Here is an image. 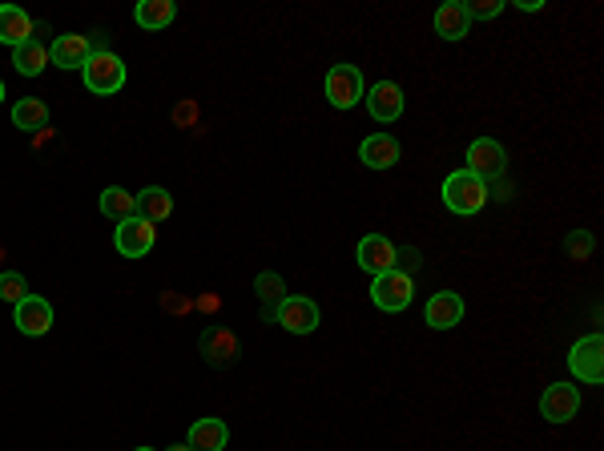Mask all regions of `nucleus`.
I'll return each mask as SVG.
<instances>
[{
  "instance_id": "a211bd4d",
  "label": "nucleus",
  "mask_w": 604,
  "mask_h": 451,
  "mask_svg": "<svg viewBox=\"0 0 604 451\" xmlns=\"http://www.w3.org/2000/svg\"><path fill=\"white\" fill-rule=\"evenodd\" d=\"M468 29H472V21H468V9L460 5V0H447V5L435 9V33L443 41H464Z\"/></svg>"
},
{
  "instance_id": "4be33fe9",
  "label": "nucleus",
  "mask_w": 604,
  "mask_h": 451,
  "mask_svg": "<svg viewBox=\"0 0 604 451\" xmlns=\"http://www.w3.org/2000/svg\"><path fill=\"white\" fill-rule=\"evenodd\" d=\"M97 206H101V214L113 218L117 226L129 222V218H137V194H129V190H121V186H109Z\"/></svg>"
},
{
  "instance_id": "f03ea898",
  "label": "nucleus",
  "mask_w": 604,
  "mask_h": 451,
  "mask_svg": "<svg viewBox=\"0 0 604 451\" xmlns=\"http://www.w3.org/2000/svg\"><path fill=\"white\" fill-rule=\"evenodd\" d=\"M484 202H488V182H480L476 174H468V170H456L447 182H443V206L451 210V214H480L484 210Z\"/></svg>"
},
{
  "instance_id": "393cba45",
  "label": "nucleus",
  "mask_w": 604,
  "mask_h": 451,
  "mask_svg": "<svg viewBox=\"0 0 604 451\" xmlns=\"http://www.w3.org/2000/svg\"><path fill=\"white\" fill-rule=\"evenodd\" d=\"M254 290H258V298H262V303L274 311L278 303H282V298L290 294L286 290V282H282V274H274V270H262L258 278H254Z\"/></svg>"
},
{
  "instance_id": "7c9ffc66",
  "label": "nucleus",
  "mask_w": 604,
  "mask_h": 451,
  "mask_svg": "<svg viewBox=\"0 0 604 451\" xmlns=\"http://www.w3.org/2000/svg\"><path fill=\"white\" fill-rule=\"evenodd\" d=\"M520 9H524V13H540L544 5H540V0H520Z\"/></svg>"
},
{
  "instance_id": "c85d7f7f",
  "label": "nucleus",
  "mask_w": 604,
  "mask_h": 451,
  "mask_svg": "<svg viewBox=\"0 0 604 451\" xmlns=\"http://www.w3.org/2000/svg\"><path fill=\"white\" fill-rule=\"evenodd\" d=\"M395 270L399 274H415L419 270V250L415 246H395Z\"/></svg>"
},
{
  "instance_id": "7ed1b4c3",
  "label": "nucleus",
  "mask_w": 604,
  "mask_h": 451,
  "mask_svg": "<svg viewBox=\"0 0 604 451\" xmlns=\"http://www.w3.org/2000/svg\"><path fill=\"white\" fill-rule=\"evenodd\" d=\"M270 319H274L282 331H290V335H311V331H319V323H323L319 303H315V298H307V294H286L282 303L270 311Z\"/></svg>"
},
{
  "instance_id": "aec40b11",
  "label": "nucleus",
  "mask_w": 604,
  "mask_h": 451,
  "mask_svg": "<svg viewBox=\"0 0 604 451\" xmlns=\"http://www.w3.org/2000/svg\"><path fill=\"white\" fill-rule=\"evenodd\" d=\"M226 443H230V427H226V419H198L194 427H190V447L194 451H226Z\"/></svg>"
},
{
  "instance_id": "5701e85b",
  "label": "nucleus",
  "mask_w": 604,
  "mask_h": 451,
  "mask_svg": "<svg viewBox=\"0 0 604 451\" xmlns=\"http://www.w3.org/2000/svg\"><path fill=\"white\" fill-rule=\"evenodd\" d=\"M13 65H17V73H25V77H41V73L49 69V49L33 37V41H25V45L13 49Z\"/></svg>"
},
{
  "instance_id": "72a5a7b5",
  "label": "nucleus",
  "mask_w": 604,
  "mask_h": 451,
  "mask_svg": "<svg viewBox=\"0 0 604 451\" xmlns=\"http://www.w3.org/2000/svg\"><path fill=\"white\" fill-rule=\"evenodd\" d=\"M137 451H158V447H137Z\"/></svg>"
},
{
  "instance_id": "2f4dec72",
  "label": "nucleus",
  "mask_w": 604,
  "mask_h": 451,
  "mask_svg": "<svg viewBox=\"0 0 604 451\" xmlns=\"http://www.w3.org/2000/svg\"><path fill=\"white\" fill-rule=\"evenodd\" d=\"M166 451H194L190 443H174V447H166Z\"/></svg>"
},
{
  "instance_id": "2eb2a0df",
  "label": "nucleus",
  "mask_w": 604,
  "mask_h": 451,
  "mask_svg": "<svg viewBox=\"0 0 604 451\" xmlns=\"http://www.w3.org/2000/svg\"><path fill=\"white\" fill-rule=\"evenodd\" d=\"M359 266L375 278V274H387V270H395V242H387L383 234H367L363 242H359Z\"/></svg>"
},
{
  "instance_id": "1a4fd4ad",
  "label": "nucleus",
  "mask_w": 604,
  "mask_h": 451,
  "mask_svg": "<svg viewBox=\"0 0 604 451\" xmlns=\"http://www.w3.org/2000/svg\"><path fill=\"white\" fill-rule=\"evenodd\" d=\"M423 319H427L431 331H451V327H460V323H464V298H460L456 290H439V294H431Z\"/></svg>"
},
{
  "instance_id": "f257e3e1",
  "label": "nucleus",
  "mask_w": 604,
  "mask_h": 451,
  "mask_svg": "<svg viewBox=\"0 0 604 451\" xmlns=\"http://www.w3.org/2000/svg\"><path fill=\"white\" fill-rule=\"evenodd\" d=\"M81 77H85V89L97 93V97L121 93L125 89V61L113 49H93V57L85 61Z\"/></svg>"
},
{
  "instance_id": "20e7f679",
  "label": "nucleus",
  "mask_w": 604,
  "mask_h": 451,
  "mask_svg": "<svg viewBox=\"0 0 604 451\" xmlns=\"http://www.w3.org/2000/svg\"><path fill=\"white\" fill-rule=\"evenodd\" d=\"M415 298V278L411 274H399V270H387V274H375L371 278V303L387 315L395 311H407Z\"/></svg>"
},
{
  "instance_id": "423d86ee",
  "label": "nucleus",
  "mask_w": 604,
  "mask_h": 451,
  "mask_svg": "<svg viewBox=\"0 0 604 451\" xmlns=\"http://www.w3.org/2000/svg\"><path fill=\"white\" fill-rule=\"evenodd\" d=\"M367 85H363V73L355 65H331L327 69V101L335 109H355V101H363Z\"/></svg>"
},
{
  "instance_id": "6e6552de",
  "label": "nucleus",
  "mask_w": 604,
  "mask_h": 451,
  "mask_svg": "<svg viewBox=\"0 0 604 451\" xmlns=\"http://www.w3.org/2000/svg\"><path fill=\"white\" fill-rule=\"evenodd\" d=\"M154 242H158V226H149L145 218L121 222L117 234H113V246H117L121 258H145L149 250H154Z\"/></svg>"
},
{
  "instance_id": "9b49d317",
  "label": "nucleus",
  "mask_w": 604,
  "mask_h": 451,
  "mask_svg": "<svg viewBox=\"0 0 604 451\" xmlns=\"http://www.w3.org/2000/svg\"><path fill=\"white\" fill-rule=\"evenodd\" d=\"M576 411H580V391L572 383H552L540 395V415L548 423H568V419H576Z\"/></svg>"
},
{
  "instance_id": "0eeeda50",
  "label": "nucleus",
  "mask_w": 604,
  "mask_h": 451,
  "mask_svg": "<svg viewBox=\"0 0 604 451\" xmlns=\"http://www.w3.org/2000/svg\"><path fill=\"white\" fill-rule=\"evenodd\" d=\"M568 367H572V375L580 383H600L604 379V339L600 335H584L580 343H572Z\"/></svg>"
},
{
  "instance_id": "9d476101",
  "label": "nucleus",
  "mask_w": 604,
  "mask_h": 451,
  "mask_svg": "<svg viewBox=\"0 0 604 451\" xmlns=\"http://www.w3.org/2000/svg\"><path fill=\"white\" fill-rule=\"evenodd\" d=\"M13 323H17V331H21V335L41 339V335H49V327H53V307L45 303L41 294H29L25 303H17V307H13Z\"/></svg>"
},
{
  "instance_id": "473e14b6",
  "label": "nucleus",
  "mask_w": 604,
  "mask_h": 451,
  "mask_svg": "<svg viewBox=\"0 0 604 451\" xmlns=\"http://www.w3.org/2000/svg\"><path fill=\"white\" fill-rule=\"evenodd\" d=\"M0 101H5V81H0Z\"/></svg>"
},
{
  "instance_id": "39448f33",
  "label": "nucleus",
  "mask_w": 604,
  "mask_h": 451,
  "mask_svg": "<svg viewBox=\"0 0 604 451\" xmlns=\"http://www.w3.org/2000/svg\"><path fill=\"white\" fill-rule=\"evenodd\" d=\"M468 174H476L480 182H492V178H504L508 170V154H504V145L492 141V137H480L468 145Z\"/></svg>"
},
{
  "instance_id": "dca6fc26",
  "label": "nucleus",
  "mask_w": 604,
  "mask_h": 451,
  "mask_svg": "<svg viewBox=\"0 0 604 451\" xmlns=\"http://www.w3.org/2000/svg\"><path fill=\"white\" fill-rule=\"evenodd\" d=\"M359 162L371 166V170H391L399 162V141L391 133H371L363 145H359Z\"/></svg>"
},
{
  "instance_id": "bb28decb",
  "label": "nucleus",
  "mask_w": 604,
  "mask_h": 451,
  "mask_svg": "<svg viewBox=\"0 0 604 451\" xmlns=\"http://www.w3.org/2000/svg\"><path fill=\"white\" fill-rule=\"evenodd\" d=\"M464 9H468V21H492L504 13V0H472Z\"/></svg>"
},
{
  "instance_id": "ddd939ff",
  "label": "nucleus",
  "mask_w": 604,
  "mask_h": 451,
  "mask_svg": "<svg viewBox=\"0 0 604 451\" xmlns=\"http://www.w3.org/2000/svg\"><path fill=\"white\" fill-rule=\"evenodd\" d=\"M202 355H206V363L210 367H234L238 363V335L230 331V327H210L206 335H202Z\"/></svg>"
},
{
  "instance_id": "6ab92c4d",
  "label": "nucleus",
  "mask_w": 604,
  "mask_h": 451,
  "mask_svg": "<svg viewBox=\"0 0 604 451\" xmlns=\"http://www.w3.org/2000/svg\"><path fill=\"white\" fill-rule=\"evenodd\" d=\"M170 214H174V194H170V190H162V186H145V190L137 194V218H145L149 226L166 222Z\"/></svg>"
},
{
  "instance_id": "412c9836",
  "label": "nucleus",
  "mask_w": 604,
  "mask_h": 451,
  "mask_svg": "<svg viewBox=\"0 0 604 451\" xmlns=\"http://www.w3.org/2000/svg\"><path fill=\"white\" fill-rule=\"evenodd\" d=\"M174 17H178L174 0H141V5L133 9V21H137L145 33H162Z\"/></svg>"
},
{
  "instance_id": "a878e982",
  "label": "nucleus",
  "mask_w": 604,
  "mask_h": 451,
  "mask_svg": "<svg viewBox=\"0 0 604 451\" xmlns=\"http://www.w3.org/2000/svg\"><path fill=\"white\" fill-rule=\"evenodd\" d=\"M33 290H29V278L25 274H17V270H5V274H0V303H25V298H29Z\"/></svg>"
},
{
  "instance_id": "4468645a",
  "label": "nucleus",
  "mask_w": 604,
  "mask_h": 451,
  "mask_svg": "<svg viewBox=\"0 0 604 451\" xmlns=\"http://www.w3.org/2000/svg\"><path fill=\"white\" fill-rule=\"evenodd\" d=\"M363 101H367V113H371L375 121H395V117L403 113V89H399L395 81H375V85L363 93Z\"/></svg>"
},
{
  "instance_id": "f3484780",
  "label": "nucleus",
  "mask_w": 604,
  "mask_h": 451,
  "mask_svg": "<svg viewBox=\"0 0 604 451\" xmlns=\"http://www.w3.org/2000/svg\"><path fill=\"white\" fill-rule=\"evenodd\" d=\"M25 41H33V21H29V13L17 9V5H0V45L17 49V45H25Z\"/></svg>"
},
{
  "instance_id": "f8f14e48",
  "label": "nucleus",
  "mask_w": 604,
  "mask_h": 451,
  "mask_svg": "<svg viewBox=\"0 0 604 451\" xmlns=\"http://www.w3.org/2000/svg\"><path fill=\"white\" fill-rule=\"evenodd\" d=\"M89 57H93V41L81 33H61L49 49V65H57V69H85Z\"/></svg>"
},
{
  "instance_id": "cd10ccee",
  "label": "nucleus",
  "mask_w": 604,
  "mask_h": 451,
  "mask_svg": "<svg viewBox=\"0 0 604 451\" xmlns=\"http://www.w3.org/2000/svg\"><path fill=\"white\" fill-rule=\"evenodd\" d=\"M564 246H568V258H576V262H584L588 254H592V234H584V230H576V234H568L564 238Z\"/></svg>"
},
{
  "instance_id": "c756f323",
  "label": "nucleus",
  "mask_w": 604,
  "mask_h": 451,
  "mask_svg": "<svg viewBox=\"0 0 604 451\" xmlns=\"http://www.w3.org/2000/svg\"><path fill=\"white\" fill-rule=\"evenodd\" d=\"M194 117H198V105H190V101L178 105V121H194Z\"/></svg>"
},
{
  "instance_id": "b1692460",
  "label": "nucleus",
  "mask_w": 604,
  "mask_h": 451,
  "mask_svg": "<svg viewBox=\"0 0 604 451\" xmlns=\"http://www.w3.org/2000/svg\"><path fill=\"white\" fill-rule=\"evenodd\" d=\"M13 125H17V129H25V133L45 129V125H49V105H45L41 97H25V101H17V105H13Z\"/></svg>"
}]
</instances>
